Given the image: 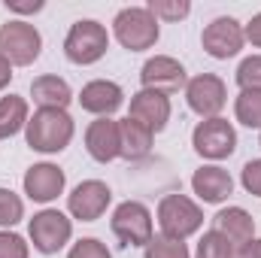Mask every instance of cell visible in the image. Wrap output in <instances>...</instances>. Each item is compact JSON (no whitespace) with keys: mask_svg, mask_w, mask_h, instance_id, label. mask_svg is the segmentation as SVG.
<instances>
[{"mask_svg":"<svg viewBox=\"0 0 261 258\" xmlns=\"http://www.w3.org/2000/svg\"><path fill=\"white\" fill-rule=\"evenodd\" d=\"M28 100L18 94L0 97V140L15 137L21 128H28Z\"/></svg>","mask_w":261,"mask_h":258,"instance_id":"44dd1931","label":"cell"},{"mask_svg":"<svg viewBox=\"0 0 261 258\" xmlns=\"http://www.w3.org/2000/svg\"><path fill=\"white\" fill-rule=\"evenodd\" d=\"M237 85H240V91H249V88L261 91V55H249V58L240 61V67H237Z\"/></svg>","mask_w":261,"mask_h":258,"instance_id":"4316f807","label":"cell"},{"mask_svg":"<svg viewBox=\"0 0 261 258\" xmlns=\"http://www.w3.org/2000/svg\"><path fill=\"white\" fill-rule=\"evenodd\" d=\"M213 225L222 237H228L234 246H243L255 237V219L243 207H225L213 216Z\"/></svg>","mask_w":261,"mask_h":258,"instance_id":"ac0fdd59","label":"cell"},{"mask_svg":"<svg viewBox=\"0 0 261 258\" xmlns=\"http://www.w3.org/2000/svg\"><path fill=\"white\" fill-rule=\"evenodd\" d=\"M158 21H182L189 12H192V3L189 0H149L146 6Z\"/></svg>","mask_w":261,"mask_h":258,"instance_id":"484cf974","label":"cell"},{"mask_svg":"<svg viewBox=\"0 0 261 258\" xmlns=\"http://www.w3.org/2000/svg\"><path fill=\"white\" fill-rule=\"evenodd\" d=\"M234 116H237L240 125L261 131V91H255V88L240 91L237 100H234Z\"/></svg>","mask_w":261,"mask_h":258,"instance_id":"7402d4cb","label":"cell"},{"mask_svg":"<svg viewBox=\"0 0 261 258\" xmlns=\"http://www.w3.org/2000/svg\"><path fill=\"white\" fill-rule=\"evenodd\" d=\"M43 6H46L43 0H6V9H9V12H21V15L40 12Z\"/></svg>","mask_w":261,"mask_h":258,"instance_id":"1f68e13d","label":"cell"},{"mask_svg":"<svg viewBox=\"0 0 261 258\" xmlns=\"http://www.w3.org/2000/svg\"><path fill=\"white\" fill-rule=\"evenodd\" d=\"M192 192L203 200V203H225L231 192H234V179L225 167L219 164H203L197 167L192 176Z\"/></svg>","mask_w":261,"mask_h":258,"instance_id":"e0dca14e","label":"cell"},{"mask_svg":"<svg viewBox=\"0 0 261 258\" xmlns=\"http://www.w3.org/2000/svg\"><path fill=\"white\" fill-rule=\"evenodd\" d=\"M195 258H237V246L228 237H222L216 228H210V231H203V237L197 243Z\"/></svg>","mask_w":261,"mask_h":258,"instance_id":"603a6c76","label":"cell"},{"mask_svg":"<svg viewBox=\"0 0 261 258\" xmlns=\"http://www.w3.org/2000/svg\"><path fill=\"white\" fill-rule=\"evenodd\" d=\"M110 228L116 234V240L122 246H143L155 237L152 234V213L143 200H125L116 207L113 219H110Z\"/></svg>","mask_w":261,"mask_h":258,"instance_id":"52a82bcc","label":"cell"},{"mask_svg":"<svg viewBox=\"0 0 261 258\" xmlns=\"http://www.w3.org/2000/svg\"><path fill=\"white\" fill-rule=\"evenodd\" d=\"M67 258H113V252L107 249V243H100L97 237H82L70 246Z\"/></svg>","mask_w":261,"mask_h":258,"instance_id":"83f0119b","label":"cell"},{"mask_svg":"<svg viewBox=\"0 0 261 258\" xmlns=\"http://www.w3.org/2000/svg\"><path fill=\"white\" fill-rule=\"evenodd\" d=\"M110 200H113V192H110L107 183H100V179H85V183H79L73 192L67 194V210H70V216L79 219V222H97V219L107 213Z\"/></svg>","mask_w":261,"mask_h":258,"instance_id":"8fae6325","label":"cell"},{"mask_svg":"<svg viewBox=\"0 0 261 258\" xmlns=\"http://www.w3.org/2000/svg\"><path fill=\"white\" fill-rule=\"evenodd\" d=\"M31 246L21 234L15 231H0V258H28Z\"/></svg>","mask_w":261,"mask_h":258,"instance_id":"f1b7e54d","label":"cell"},{"mask_svg":"<svg viewBox=\"0 0 261 258\" xmlns=\"http://www.w3.org/2000/svg\"><path fill=\"white\" fill-rule=\"evenodd\" d=\"M110 49V34L100 21L94 18H79L70 24L64 37V55L70 64H79V67H88V64H97Z\"/></svg>","mask_w":261,"mask_h":258,"instance_id":"7a4b0ae2","label":"cell"},{"mask_svg":"<svg viewBox=\"0 0 261 258\" xmlns=\"http://www.w3.org/2000/svg\"><path fill=\"white\" fill-rule=\"evenodd\" d=\"M203 213L192 197L186 194H164L158 203V228L167 240H189L200 231Z\"/></svg>","mask_w":261,"mask_h":258,"instance_id":"277c9868","label":"cell"},{"mask_svg":"<svg viewBox=\"0 0 261 258\" xmlns=\"http://www.w3.org/2000/svg\"><path fill=\"white\" fill-rule=\"evenodd\" d=\"M76 100H79V107H82L85 113H91V116H97V119H110L113 113L122 110L125 91H122V85L113 82V79H94V82L82 85V91H79Z\"/></svg>","mask_w":261,"mask_h":258,"instance_id":"4fadbf2b","label":"cell"},{"mask_svg":"<svg viewBox=\"0 0 261 258\" xmlns=\"http://www.w3.org/2000/svg\"><path fill=\"white\" fill-rule=\"evenodd\" d=\"M43 52V37L34 24L12 18L0 24V55L12 67H31Z\"/></svg>","mask_w":261,"mask_h":258,"instance_id":"5b68a950","label":"cell"},{"mask_svg":"<svg viewBox=\"0 0 261 258\" xmlns=\"http://www.w3.org/2000/svg\"><path fill=\"white\" fill-rule=\"evenodd\" d=\"M130 119H137L140 125L152 131V134H161L170 122V97L161 94V91H149V88H140L134 97H130Z\"/></svg>","mask_w":261,"mask_h":258,"instance_id":"9a60e30c","label":"cell"},{"mask_svg":"<svg viewBox=\"0 0 261 258\" xmlns=\"http://www.w3.org/2000/svg\"><path fill=\"white\" fill-rule=\"evenodd\" d=\"M21 219H24V200L12 192V189H3L0 186V228L9 231Z\"/></svg>","mask_w":261,"mask_h":258,"instance_id":"cb8c5ba5","label":"cell"},{"mask_svg":"<svg viewBox=\"0 0 261 258\" xmlns=\"http://www.w3.org/2000/svg\"><path fill=\"white\" fill-rule=\"evenodd\" d=\"M240 183H243V189H246L249 194L261 197V158H252V161L243 164V170H240Z\"/></svg>","mask_w":261,"mask_h":258,"instance_id":"f546056e","label":"cell"},{"mask_svg":"<svg viewBox=\"0 0 261 258\" xmlns=\"http://www.w3.org/2000/svg\"><path fill=\"white\" fill-rule=\"evenodd\" d=\"M31 97L40 110H67L73 100V88L67 85V79L46 73L31 82Z\"/></svg>","mask_w":261,"mask_h":258,"instance_id":"d6986e66","label":"cell"},{"mask_svg":"<svg viewBox=\"0 0 261 258\" xmlns=\"http://www.w3.org/2000/svg\"><path fill=\"white\" fill-rule=\"evenodd\" d=\"M113 34L128 52H146L158 43L161 28H158V18L146 6H125L113 18Z\"/></svg>","mask_w":261,"mask_h":258,"instance_id":"3957f363","label":"cell"},{"mask_svg":"<svg viewBox=\"0 0 261 258\" xmlns=\"http://www.w3.org/2000/svg\"><path fill=\"white\" fill-rule=\"evenodd\" d=\"M243 40L252 43L255 49H261V12H255V15L243 24Z\"/></svg>","mask_w":261,"mask_h":258,"instance_id":"4dcf8cb0","label":"cell"},{"mask_svg":"<svg viewBox=\"0 0 261 258\" xmlns=\"http://www.w3.org/2000/svg\"><path fill=\"white\" fill-rule=\"evenodd\" d=\"M28 237H31L37 252L55 255V252L64 249L70 243V237H73V219H67L61 210H40L28 222Z\"/></svg>","mask_w":261,"mask_h":258,"instance_id":"8992f818","label":"cell"},{"mask_svg":"<svg viewBox=\"0 0 261 258\" xmlns=\"http://www.w3.org/2000/svg\"><path fill=\"white\" fill-rule=\"evenodd\" d=\"M258 146H261V137H258Z\"/></svg>","mask_w":261,"mask_h":258,"instance_id":"e575fe53","label":"cell"},{"mask_svg":"<svg viewBox=\"0 0 261 258\" xmlns=\"http://www.w3.org/2000/svg\"><path fill=\"white\" fill-rule=\"evenodd\" d=\"M73 134H76V125H73V116L67 110H37L28 119L24 140L34 152L58 155L70 146Z\"/></svg>","mask_w":261,"mask_h":258,"instance_id":"6da1fadb","label":"cell"},{"mask_svg":"<svg viewBox=\"0 0 261 258\" xmlns=\"http://www.w3.org/2000/svg\"><path fill=\"white\" fill-rule=\"evenodd\" d=\"M186 104L200 119H216L228 104V88L216 73H197L186 82Z\"/></svg>","mask_w":261,"mask_h":258,"instance_id":"9c48e42d","label":"cell"},{"mask_svg":"<svg viewBox=\"0 0 261 258\" xmlns=\"http://www.w3.org/2000/svg\"><path fill=\"white\" fill-rule=\"evenodd\" d=\"M9 82H12V64H9V61L0 55V91H3Z\"/></svg>","mask_w":261,"mask_h":258,"instance_id":"836d02e7","label":"cell"},{"mask_svg":"<svg viewBox=\"0 0 261 258\" xmlns=\"http://www.w3.org/2000/svg\"><path fill=\"white\" fill-rule=\"evenodd\" d=\"M143 258H192L189 246L182 240H167V237H152L143 249Z\"/></svg>","mask_w":261,"mask_h":258,"instance_id":"d4e9b609","label":"cell"},{"mask_svg":"<svg viewBox=\"0 0 261 258\" xmlns=\"http://www.w3.org/2000/svg\"><path fill=\"white\" fill-rule=\"evenodd\" d=\"M152 140H155V134L146 128V125H140L130 116L122 119L119 122V143H122L119 158H125V161H143L152 152Z\"/></svg>","mask_w":261,"mask_h":258,"instance_id":"ffe728a7","label":"cell"},{"mask_svg":"<svg viewBox=\"0 0 261 258\" xmlns=\"http://www.w3.org/2000/svg\"><path fill=\"white\" fill-rule=\"evenodd\" d=\"M243 43H246V40H243V24H240L237 18H231V15L213 18V21L203 28V34H200L203 52H206L210 58H216V61H228V58L240 55Z\"/></svg>","mask_w":261,"mask_h":258,"instance_id":"30bf717a","label":"cell"},{"mask_svg":"<svg viewBox=\"0 0 261 258\" xmlns=\"http://www.w3.org/2000/svg\"><path fill=\"white\" fill-rule=\"evenodd\" d=\"M237 258H261V237H252L249 243L237 246Z\"/></svg>","mask_w":261,"mask_h":258,"instance_id":"d6a6232c","label":"cell"},{"mask_svg":"<svg viewBox=\"0 0 261 258\" xmlns=\"http://www.w3.org/2000/svg\"><path fill=\"white\" fill-rule=\"evenodd\" d=\"M140 82H143V88H149V91L173 94V91L186 88L189 76H186V67L179 64L176 58H170V55H155V58H149V61L143 64Z\"/></svg>","mask_w":261,"mask_h":258,"instance_id":"7c38bea8","label":"cell"},{"mask_svg":"<svg viewBox=\"0 0 261 258\" xmlns=\"http://www.w3.org/2000/svg\"><path fill=\"white\" fill-rule=\"evenodd\" d=\"M192 146L200 158L206 161H222L231 158L237 149V131L228 119L216 116V119H203L197 122V128L192 131Z\"/></svg>","mask_w":261,"mask_h":258,"instance_id":"ba28073f","label":"cell"},{"mask_svg":"<svg viewBox=\"0 0 261 258\" xmlns=\"http://www.w3.org/2000/svg\"><path fill=\"white\" fill-rule=\"evenodd\" d=\"M85 149L94 161L110 164L119 158L122 143H119V122L116 119H94L85 128Z\"/></svg>","mask_w":261,"mask_h":258,"instance_id":"2e32d148","label":"cell"},{"mask_svg":"<svg viewBox=\"0 0 261 258\" xmlns=\"http://www.w3.org/2000/svg\"><path fill=\"white\" fill-rule=\"evenodd\" d=\"M21 186H24V194H28L31 200H37V203H52L58 194H64L67 176H64V170H61L58 164L43 161V164L28 167Z\"/></svg>","mask_w":261,"mask_h":258,"instance_id":"5bb4252c","label":"cell"}]
</instances>
